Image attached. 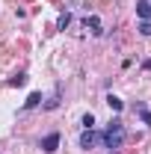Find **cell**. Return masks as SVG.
<instances>
[{
  "label": "cell",
  "instance_id": "1",
  "mask_svg": "<svg viewBox=\"0 0 151 154\" xmlns=\"http://www.w3.org/2000/svg\"><path fill=\"white\" fill-rule=\"evenodd\" d=\"M101 142H104V148H122V142H125V125H122V119H113L107 125V131L101 134Z\"/></svg>",
  "mask_w": 151,
  "mask_h": 154
},
{
  "label": "cell",
  "instance_id": "13",
  "mask_svg": "<svg viewBox=\"0 0 151 154\" xmlns=\"http://www.w3.org/2000/svg\"><path fill=\"white\" fill-rule=\"evenodd\" d=\"M83 128H95V116H92V113L83 116Z\"/></svg>",
  "mask_w": 151,
  "mask_h": 154
},
{
  "label": "cell",
  "instance_id": "9",
  "mask_svg": "<svg viewBox=\"0 0 151 154\" xmlns=\"http://www.w3.org/2000/svg\"><path fill=\"white\" fill-rule=\"evenodd\" d=\"M107 104H110V110H116V113H122V107H125V104H122V98H116V95L107 98Z\"/></svg>",
  "mask_w": 151,
  "mask_h": 154
},
{
  "label": "cell",
  "instance_id": "2",
  "mask_svg": "<svg viewBox=\"0 0 151 154\" xmlns=\"http://www.w3.org/2000/svg\"><path fill=\"white\" fill-rule=\"evenodd\" d=\"M101 139V134H95V128H83V134H80V148H95V142Z\"/></svg>",
  "mask_w": 151,
  "mask_h": 154
},
{
  "label": "cell",
  "instance_id": "5",
  "mask_svg": "<svg viewBox=\"0 0 151 154\" xmlns=\"http://www.w3.org/2000/svg\"><path fill=\"white\" fill-rule=\"evenodd\" d=\"M136 15L142 21H151V0H136Z\"/></svg>",
  "mask_w": 151,
  "mask_h": 154
},
{
  "label": "cell",
  "instance_id": "11",
  "mask_svg": "<svg viewBox=\"0 0 151 154\" xmlns=\"http://www.w3.org/2000/svg\"><path fill=\"white\" fill-rule=\"evenodd\" d=\"M24 83H27V74H15L9 80V86H24Z\"/></svg>",
  "mask_w": 151,
  "mask_h": 154
},
{
  "label": "cell",
  "instance_id": "14",
  "mask_svg": "<svg viewBox=\"0 0 151 154\" xmlns=\"http://www.w3.org/2000/svg\"><path fill=\"white\" fill-rule=\"evenodd\" d=\"M142 68H145V71H151V59H145V62H142Z\"/></svg>",
  "mask_w": 151,
  "mask_h": 154
},
{
  "label": "cell",
  "instance_id": "12",
  "mask_svg": "<svg viewBox=\"0 0 151 154\" xmlns=\"http://www.w3.org/2000/svg\"><path fill=\"white\" fill-rule=\"evenodd\" d=\"M139 33H142V36H151V21H142V24H139Z\"/></svg>",
  "mask_w": 151,
  "mask_h": 154
},
{
  "label": "cell",
  "instance_id": "15",
  "mask_svg": "<svg viewBox=\"0 0 151 154\" xmlns=\"http://www.w3.org/2000/svg\"><path fill=\"white\" fill-rule=\"evenodd\" d=\"M110 154H119V151H110Z\"/></svg>",
  "mask_w": 151,
  "mask_h": 154
},
{
  "label": "cell",
  "instance_id": "10",
  "mask_svg": "<svg viewBox=\"0 0 151 154\" xmlns=\"http://www.w3.org/2000/svg\"><path fill=\"white\" fill-rule=\"evenodd\" d=\"M68 24H71V15H68V12H62V15H59V21H57V27H59V30H65Z\"/></svg>",
  "mask_w": 151,
  "mask_h": 154
},
{
  "label": "cell",
  "instance_id": "8",
  "mask_svg": "<svg viewBox=\"0 0 151 154\" xmlns=\"http://www.w3.org/2000/svg\"><path fill=\"white\" fill-rule=\"evenodd\" d=\"M136 113H139V119H142V122H145V125L151 128V110H145L142 104H136Z\"/></svg>",
  "mask_w": 151,
  "mask_h": 154
},
{
  "label": "cell",
  "instance_id": "4",
  "mask_svg": "<svg viewBox=\"0 0 151 154\" xmlns=\"http://www.w3.org/2000/svg\"><path fill=\"white\" fill-rule=\"evenodd\" d=\"M59 148V134H48L45 139H42V151L45 154H54Z\"/></svg>",
  "mask_w": 151,
  "mask_h": 154
},
{
  "label": "cell",
  "instance_id": "6",
  "mask_svg": "<svg viewBox=\"0 0 151 154\" xmlns=\"http://www.w3.org/2000/svg\"><path fill=\"white\" fill-rule=\"evenodd\" d=\"M42 104V92H33V95L24 101V110H33V107H39Z\"/></svg>",
  "mask_w": 151,
  "mask_h": 154
},
{
  "label": "cell",
  "instance_id": "3",
  "mask_svg": "<svg viewBox=\"0 0 151 154\" xmlns=\"http://www.w3.org/2000/svg\"><path fill=\"white\" fill-rule=\"evenodd\" d=\"M83 27H86L92 36H101V33H104V24H101L98 15H86V18H83Z\"/></svg>",
  "mask_w": 151,
  "mask_h": 154
},
{
  "label": "cell",
  "instance_id": "7",
  "mask_svg": "<svg viewBox=\"0 0 151 154\" xmlns=\"http://www.w3.org/2000/svg\"><path fill=\"white\" fill-rule=\"evenodd\" d=\"M57 107H59V86H57V92L45 101V110H57Z\"/></svg>",
  "mask_w": 151,
  "mask_h": 154
}]
</instances>
